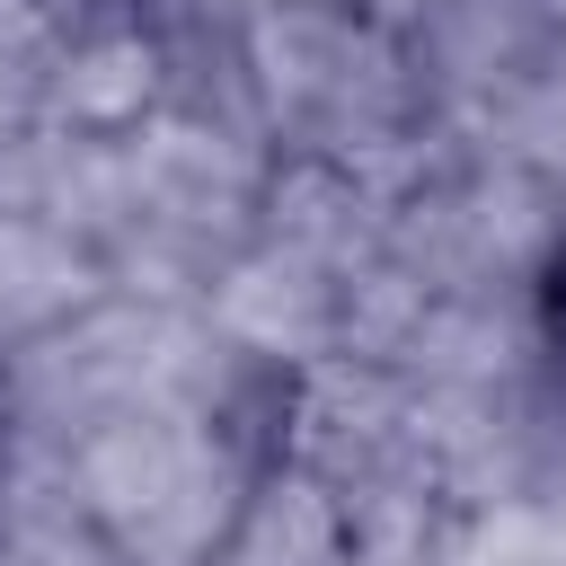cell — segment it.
Segmentation results:
<instances>
[{
    "label": "cell",
    "instance_id": "1",
    "mask_svg": "<svg viewBox=\"0 0 566 566\" xmlns=\"http://www.w3.org/2000/svg\"><path fill=\"white\" fill-rule=\"evenodd\" d=\"M548 345H557V380H566V265H557V283H548Z\"/></svg>",
    "mask_w": 566,
    "mask_h": 566
}]
</instances>
